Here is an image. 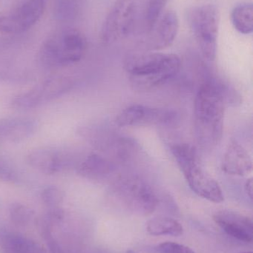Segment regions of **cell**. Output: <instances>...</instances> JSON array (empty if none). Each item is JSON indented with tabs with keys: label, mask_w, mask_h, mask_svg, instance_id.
<instances>
[{
	"label": "cell",
	"mask_w": 253,
	"mask_h": 253,
	"mask_svg": "<svg viewBox=\"0 0 253 253\" xmlns=\"http://www.w3.org/2000/svg\"><path fill=\"white\" fill-rule=\"evenodd\" d=\"M181 66V59L174 53H132L123 60L131 84L138 91H149L163 85L178 75Z\"/></svg>",
	"instance_id": "6da1fadb"
},
{
	"label": "cell",
	"mask_w": 253,
	"mask_h": 253,
	"mask_svg": "<svg viewBox=\"0 0 253 253\" xmlns=\"http://www.w3.org/2000/svg\"><path fill=\"white\" fill-rule=\"evenodd\" d=\"M228 89L217 82L203 83L195 99L194 114L199 139L204 145L219 144L223 135Z\"/></svg>",
	"instance_id": "7a4b0ae2"
},
{
	"label": "cell",
	"mask_w": 253,
	"mask_h": 253,
	"mask_svg": "<svg viewBox=\"0 0 253 253\" xmlns=\"http://www.w3.org/2000/svg\"><path fill=\"white\" fill-rule=\"evenodd\" d=\"M172 153L190 188L202 199L213 203L224 201L219 184L202 167L197 150L189 144H177Z\"/></svg>",
	"instance_id": "3957f363"
},
{
	"label": "cell",
	"mask_w": 253,
	"mask_h": 253,
	"mask_svg": "<svg viewBox=\"0 0 253 253\" xmlns=\"http://www.w3.org/2000/svg\"><path fill=\"white\" fill-rule=\"evenodd\" d=\"M87 48L84 35L77 30L50 37L40 50V61L49 68H62L80 62Z\"/></svg>",
	"instance_id": "277c9868"
},
{
	"label": "cell",
	"mask_w": 253,
	"mask_h": 253,
	"mask_svg": "<svg viewBox=\"0 0 253 253\" xmlns=\"http://www.w3.org/2000/svg\"><path fill=\"white\" fill-rule=\"evenodd\" d=\"M139 13V0H117L101 30V40L113 44L127 38L135 29Z\"/></svg>",
	"instance_id": "5b68a950"
},
{
	"label": "cell",
	"mask_w": 253,
	"mask_h": 253,
	"mask_svg": "<svg viewBox=\"0 0 253 253\" xmlns=\"http://www.w3.org/2000/svg\"><path fill=\"white\" fill-rule=\"evenodd\" d=\"M190 25L202 55L206 60H215L218 34V14L212 4L195 7L190 13Z\"/></svg>",
	"instance_id": "8992f818"
},
{
	"label": "cell",
	"mask_w": 253,
	"mask_h": 253,
	"mask_svg": "<svg viewBox=\"0 0 253 253\" xmlns=\"http://www.w3.org/2000/svg\"><path fill=\"white\" fill-rule=\"evenodd\" d=\"M74 81L69 77H52L23 93L16 95L10 102L12 108L30 110L55 100L69 92Z\"/></svg>",
	"instance_id": "52a82bcc"
},
{
	"label": "cell",
	"mask_w": 253,
	"mask_h": 253,
	"mask_svg": "<svg viewBox=\"0 0 253 253\" xmlns=\"http://www.w3.org/2000/svg\"><path fill=\"white\" fill-rule=\"evenodd\" d=\"M178 118L174 110L136 104L123 110L116 117L115 124L120 126H172Z\"/></svg>",
	"instance_id": "ba28073f"
},
{
	"label": "cell",
	"mask_w": 253,
	"mask_h": 253,
	"mask_svg": "<svg viewBox=\"0 0 253 253\" xmlns=\"http://www.w3.org/2000/svg\"><path fill=\"white\" fill-rule=\"evenodd\" d=\"M117 191L128 206L141 213H151L158 202L152 188L138 177L120 179L117 184Z\"/></svg>",
	"instance_id": "9c48e42d"
},
{
	"label": "cell",
	"mask_w": 253,
	"mask_h": 253,
	"mask_svg": "<svg viewBox=\"0 0 253 253\" xmlns=\"http://www.w3.org/2000/svg\"><path fill=\"white\" fill-rule=\"evenodd\" d=\"M28 165L36 170L55 175L69 169H76L80 160L68 150L54 148H39L30 152L26 156Z\"/></svg>",
	"instance_id": "30bf717a"
},
{
	"label": "cell",
	"mask_w": 253,
	"mask_h": 253,
	"mask_svg": "<svg viewBox=\"0 0 253 253\" xmlns=\"http://www.w3.org/2000/svg\"><path fill=\"white\" fill-rule=\"evenodd\" d=\"M179 21L175 12H166L157 21L153 29L146 34L141 44L147 50H159L173 43L178 34Z\"/></svg>",
	"instance_id": "8fae6325"
},
{
	"label": "cell",
	"mask_w": 253,
	"mask_h": 253,
	"mask_svg": "<svg viewBox=\"0 0 253 253\" xmlns=\"http://www.w3.org/2000/svg\"><path fill=\"white\" fill-rule=\"evenodd\" d=\"M213 219L230 237L245 243L253 242V221L249 217L239 212L224 211L214 215Z\"/></svg>",
	"instance_id": "7c38bea8"
},
{
	"label": "cell",
	"mask_w": 253,
	"mask_h": 253,
	"mask_svg": "<svg viewBox=\"0 0 253 253\" xmlns=\"http://www.w3.org/2000/svg\"><path fill=\"white\" fill-rule=\"evenodd\" d=\"M221 168L228 175L246 176L252 172V159L242 144L232 140L224 153Z\"/></svg>",
	"instance_id": "4fadbf2b"
},
{
	"label": "cell",
	"mask_w": 253,
	"mask_h": 253,
	"mask_svg": "<svg viewBox=\"0 0 253 253\" xmlns=\"http://www.w3.org/2000/svg\"><path fill=\"white\" fill-rule=\"evenodd\" d=\"M45 0H28L9 16L12 34H21L32 28L44 13Z\"/></svg>",
	"instance_id": "5bb4252c"
},
{
	"label": "cell",
	"mask_w": 253,
	"mask_h": 253,
	"mask_svg": "<svg viewBox=\"0 0 253 253\" xmlns=\"http://www.w3.org/2000/svg\"><path fill=\"white\" fill-rule=\"evenodd\" d=\"M37 121L29 117L0 120V141L18 143L31 137L37 130Z\"/></svg>",
	"instance_id": "9a60e30c"
},
{
	"label": "cell",
	"mask_w": 253,
	"mask_h": 253,
	"mask_svg": "<svg viewBox=\"0 0 253 253\" xmlns=\"http://www.w3.org/2000/svg\"><path fill=\"white\" fill-rule=\"evenodd\" d=\"M0 253H46L38 244L19 233L0 230Z\"/></svg>",
	"instance_id": "2e32d148"
},
{
	"label": "cell",
	"mask_w": 253,
	"mask_h": 253,
	"mask_svg": "<svg viewBox=\"0 0 253 253\" xmlns=\"http://www.w3.org/2000/svg\"><path fill=\"white\" fill-rule=\"evenodd\" d=\"M114 169L113 163L96 153H91L80 159L76 168L77 173L89 179L103 178L111 174Z\"/></svg>",
	"instance_id": "e0dca14e"
},
{
	"label": "cell",
	"mask_w": 253,
	"mask_h": 253,
	"mask_svg": "<svg viewBox=\"0 0 253 253\" xmlns=\"http://www.w3.org/2000/svg\"><path fill=\"white\" fill-rule=\"evenodd\" d=\"M169 0H144L139 15L141 16L144 34L150 33L161 17L165 6Z\"/></svg>",
	"instance_id": "ac0fdd59"
},
{
	"label": "cell",
	"mask_w": 253,
	"mask_h": 253,
	"mask_svg": "<svg viewBox=\"0 0 253 253\" xmlns=\"http://www.w3.org/2000/svg\"><path fill=\"white\" fill-rule=\"evenodd\" d=\"M147 231L153 236H171L178 237L183 234L182 225L174 218L157 216L147 223Z\"/></svg>",
	"instance_id": "d6986e66"
},
{
	"label": "cell",
	"mask_w": 253,
	"mask_h": 253,
	"mask_svg": "<svg viewBox=\"0 0 253 253\" xmlns=\"http://www.w3.org/2000/svg\"><path fill=\"white\" fill-rule=\"evenodd\" d=\"M233 26L241 34H250L253 30V7L252 4H242L235 7L232 13Z\"/></svg>",
	"instance_id": "ffe728a7"
},
{
	"label": "cell",
	"mask_w": 253,
	"mask_h": 253,
	"mask_svg": "<svg viewBox=\"0 0 253 253\" xmlns=\"http://www.w3.org/2000/svg\"><path fill=\"white\" fill-rule=\"evenodd\" d=\"M9 212L12 222L19 227L28 225L34 218V211L22 204H12Z\"/></svg>",
	"instance_id": "44dd1931"
},
{
	"label": "cell",
	"mask_w": 253,
	"mask_h": 253,
	"mask_svg": "<svg viewBox=\"0 0 253 253\" xmlns=\"http://www.w3.org/2000/svg\"><path fill=\"white\" fill-rule=\"evenodd\" d=\"M42 200L49 211L61 209L60 205L63 201V193L55 186H49L43 189L41 193Z\"/></svg>",
	"instance_id": "7402d4cb"
},
{
	"label": "cell",
	"mask_w": 253,
	"mask_h": 253,
	"mask_svg": "<svg viewBox=\"0 0 253 253\" xmlns=\"http://www.w3.org/2000/svg\"><path fill=\"white\" fill-rule=\"evenodd\" d=\"M160 253H196L191 248L175 242H165L157 247Z\"/></svg>",
	"instance_id": "603a6c76"
},
{
	"label": "cell",
	"mask_w": 253,
	"mask_h": 253,
	"mask_svg": "<svg viewBox=\"0 0 253 253\" xmlns=\"http://www.w3.org/2000/svg\"><path fill=\"white\" fill-rule=\"evenodd\" d=\"M43 237L46 240V244L49 247L50 253H64L60 245L56 242L55 238H53L51 230L50 223H47L43 228Z\"/></svg>",
	"instance_id": "cb8c5ba5"
},
{
	"label": "cell",
	"mask_w": 253,
	"mask_h": 253,
	"mask_svg": "<svg viewBox=\"0 0 253 253\" xmlns=\"http://www.w3.org/2000/svg\"><path fill=\"white\" fill-rule=\"evenodd\" d=\"M0 33L11 34L8 16H0Z\"/></svg>",
	"instance_id": "d4e9b609"
},
{
	"label": "cell",
	"mask_w": 253,
	"mask_h": 253,
	"mask_svg": "<svg viewBox=\"0 0 253 253\" xmlns=\"http://www.w3.org/2000/svg\"><path fill=\"white\" fill-rule=\"evenodd\" d=\"M245 191H246L247 194L249 196L250 199H253V179L250 178L248 181H246L245 184Z\"/></svg>",
	"instance_id": "484cf974"
},
{
	"label": "cell",
	"mask_w": 253,
	"mask_h": 253,
	"mask_svg": "<svg viewBox=\"0 0 253 253\" xmlns=\"http://www.w3.org/2000/svg\"><path fill=\"white\" fill-rule=\"evenodd\" d=\"M126 253H135L134 252V251H131V250H129V251H128L127 252H126Z\"/></svg>",
	"instance_id": "4316f807"
},
{
	"label": "cell",
	"mask_w": 253,
	"mask_h": 253,
	"mask_svg": "<svg viewBox=\"0 0 253 253\" xmlns=\"http://www.w3.org/2000/svg\"><path fill=\"white\" fill-rule=\"evenodd\" d=\"M253 253L252 252H245V253Z\"/></svg>",
	"instance_id": "83f0119b"
}]
</instances>
